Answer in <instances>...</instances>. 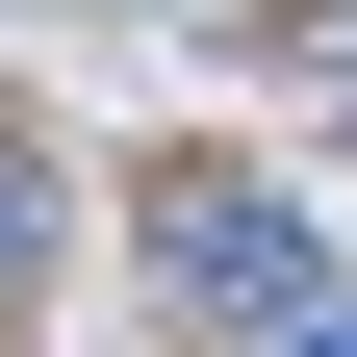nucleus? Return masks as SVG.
Masks as SVG:
<instances>
[{
  "instance_id": "obj_1",
  "label": "nucleus",
  "mask_w": 357,
  "mask_h": 357,
  "mask_svg": "<svg viewBox=\"0 0 357 357\" xmlns=\"http://www.w3.org/2000/svg\"><path fill=\"white\" fill-rule=\"evenodd\" d=\"M153 306L281 332V306H332V255H306V204H281V178H153Z\"/></svg>"
},
{
  "instance_id": "obj_2",
  "label": "nucleus",
  "mask_w": 357,
  "mask_h": 357,
  "mask_svg": "<svg viewBox=\"0 0 357 357\" xmlns=\"http://www.w3.org/2000/svg\"><path fill=\"white\" fill-rule=\"evenodd\" d=\"M26 255H52V153L0 128V306H26Z\"/></svg>"
},
{
  "instance_id": "obj_3",
  "label": "nucleus",
  "mask_w": 357,
  "mask_h": 357,
  "mask_svg": "<svg viewBox=\"0 0 357 357\" xmlns=\"http://www.w3.org/2000/svg\"><path fill=\"white\" fill-rule=\"evenodd\" d=\"M281 357H357V306H281Z\"/></svg>"
}]
</instances>
